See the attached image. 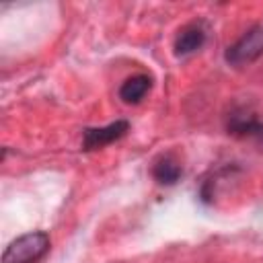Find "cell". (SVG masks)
Instances as JSON below:
<instances>
[{
    "label": "cell",
    "mask_w": 263,
    "mask_h": 263,
    "mask_svg": "<svg viewBox=\"0 0 263 263\" xmlns=\"http://www.w3.org/2000/svg\"><path fill=\"white\" fill-rule=\"evenodd\" d=\"M49 251V234L43 230L14 238L2 253V263H37Z\"/></svg>",
    "instance_id": "obj_1"
},
{
    "label": "cell",
    "mask_w": 263,
    "mask_h": 263,
    "mask_svg": "<svg viewBox=\"0 0 263 263\" xmlns=\"http://www.w3.org/2000/svg\"><path fill=\"white\" fill-rule=\"evenodd\" d=\"M150 88H152L150 74H134L119 86V99L127 105H138L148 95Z\"/></svg>",
    "instance_id": "obj_5"
},
{
    "label": "cell",
    "mask_w": 263,
    "mask_h": 263,
    "mask_svg": "<svg viewBox=\"0 0 263 263\" xmlns=\"http://www.w3.org/2000/svg\"><path fill=\"white\" fill-rule=\"evenodd\" d=\"M263 55V25H255L242 33L224 53L230 66H249Z\"/></svg>",
    "instance_id": "obj_2"
},
{
    "label": "cell",
    "mask_w": 263,
    "mask_h": 263,
    "mask_svg": "<svg viewBox=\"0 0 263 263\" xmlns=\"http://www.w3.org/2000/svg\"><path fill=\"white\" fill-rule=\"evenodd\" d=\"M129 132V123L125 119H117L103 127H86L82 134V148L84 150H97L103 148L119 138H123Z\"/></svg>",
    "instance_id": "obj_3"
},
{
    "label": "cell",
    "mask_w": 263,
    "mask_h": 263,
    "mask_svg": "<svg viewBox=\"0 0 263 263\" xmlns=\"http://www.w3.org/2000/svg\"><path fill=\"white\" fill-rule=\"evenodd\" d=\"M226 127L234 136H263V123L249 111H234L228 117Z\"/></svg>",
    "instance_id": "obj_6"
},
{
    "label": "cell",
    "mask_w": 263,
    "mask_h": 263,
    "mask_svg": "<svg viewBox=\"0 0 263 263\" xmlns=\"http://www.w3.org/2000/svg\"><path fill=\"white\" fill-rule=\"evenodd\" d=\"M205 43V29L197 23H191L187 27H183L175 39V53L177 55H191L197 49H201Z\"/></svg>",
    "instance_id": "obj_4"
},
{
    "label": "cell",
    "mask_w": 263,
    "mask_h": 263,
    "mask_svg": "<svg viewBox=\"0 0 263 263\" xmlns=\"http://www.w3.org/2000/svg\"><path fill=\"white\" fill-rule=\"evenodd\" d=\"M183 175V168L179 164V160H175L171 154L160 156L154 166H152V177L160 183V185H175Z\"/></svg>",
    "instance_id": "obj_7"
}]
</instances>
